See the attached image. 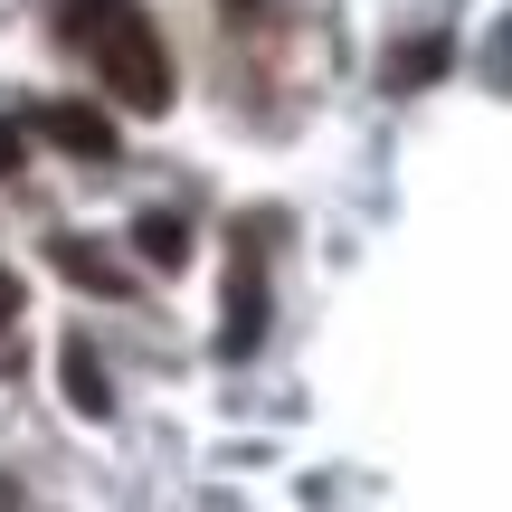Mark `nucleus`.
<instances>
[{
  "mask_svg": "<svg viewBox=\"0 0 512 512\" xmlns=\"http://www.w3.org/2000/svg\"><path fill=\"white\" fill-rule=\"evenodd\" d=\"M86 48H95V76H105L133 114H162V105H171V57H162V38H152V19L133 10V0L86 38Z\"/></svg>",
  "mask_w": 512,
  "mask_h": 512,
  "instance_id": "1",
  "label": "nucleus"
},
{
  "mask_svg": "<svg viewBox=\"0 0 512 512\" xmlns=\"http://www.w3.org/2000/svg\"><path fill=\"white\" fill-rule=\"evenodd\" d=\"M256 332H266V275H256V247L238 238V275H228V332H219V351L238 361V351H256Z\"/></svg>",
  "mask_w": 512,
  "mask_h": 512,
  "instance_id": "2",
  "label": "nucleus"
},
{
  "mask_svg": "<svg viewBox=\"0 0 512 512\" xmlns=\"http://www.w3.org/2000/svg\"><path fill=\"white\" fill-rule=\"evenodd\" d=\"M38 133L67 143V152H86V162H105V152H114V124L95 105H48V114H38Z\"/></svg>",
  "mask_w": 512,
  "mask_h": 512,
  "instance_id": "3",
  "label": "nucleus"
},
{
  "mask_svg": "<svg viewBox=\"0 0 512 512\" xmlns=\"http://www.w3.org/2000/svg\"><path fill=\"white\" fill-rule=\"evenodd\" d=\"M133 247H143V266H190V228L171 219V209H143V228H133Z\"/></svg>",
  "mask_w": 512,
  "mask_h": 512,
  "instance_id": "4",
  "label": "nucleus"
},
{
  "mask_svg": "<svg viewBox=\"0 0 512 512\" xmlns=\"http://www.w3.org/2000/svg\"><path fill=\"white\" fill-rule=\"evenodd\" d=\"M67 399L86 408V418H105V408H114V389H105V361H95L86 342H67Z\"/></svg>",
  "mask_w": 512,
  "mask_h": 512,
  "instance_id": "5",
  "label": "nucleus"
},
{
  "mask_svg": "<svg viewBox=\"0 0 512 512\" xmlns=\"http://www.w3.org/2000/svg\"><path fill=\"white\" fill-rule=\"evenodd\" d=\"M437 67H446V38H408V48L389 57V86H427Z\"/></svg>",
  "mask_w": 512,
  "mask_h": 512,
  "instance_id": "6",
  "label": "nucleus"
},
{
  "mask_svg": "<svg viewBox=\"0 0 512 512\" xmlns=\"http://www.w3.org/2000/svg\"><path fill=\"white\" fill-rule=\"evenodd\" d=\"M57 266L76 275V285H105V294H124V266H105L95 247H76V238H57Z\"/></svg>",
  "mask_w": 512,
  "mask_h": 512,
  "instance_id": "7",
  "label": "nucleus"
},
{
  "mask_svg": "<svg viewBox=\"0 0 512 512\" xmlns=\"http://www.w3.org/2000/svg\"><path fill=\"white\" fill-rule=\"evenodd\" d=\"M19 162H29V143H19V124H0V181H10Z\"/></svg>",
  "mask_w": 512,
  "mask_h": 512,
  "instance_id": "8",
  "label": "nucleus"
},
{
  "mask_svg": "<svg viewBox=\"0 0 512 512\" xmlns=\"http://www.w3.org/2000/svg\"><path fill=\"white\" fill-rule=\"evenodd\" d=\"M19 323V275H0V332Z\"/></svg>",
  "mask_w": 512,
  "mask_h": 512,
  "instance_id": "9",
  "label": "nucleus"
},
{
  "mask_svg": "<svg viewBox=\"0 0 512 512\" xmlns=\"http://www.w3.org/2000/svg\"><path fill=\"white\" fill-rule=\"evenodd\" d=\"M228 10H238V19H247V10H256V0H228Z\"/></svg>",
  "mask_w": 512,
  "mask_h": 512,
  "instance_id": "10",
  "label": "nucleus"
}]
</instances>
